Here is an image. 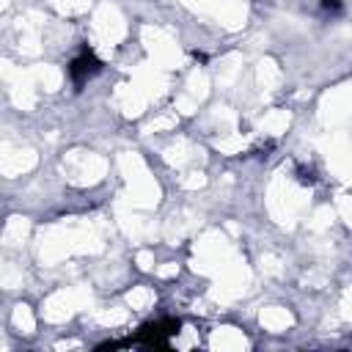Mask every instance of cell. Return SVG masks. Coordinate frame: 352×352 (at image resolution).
<instances>
[{
    "label": "cell",
    "mask_w": 352,
    "mask_h": 352,
    "mask_svg": "<svg viewBox=\"0 0 352 352\" xmlns=\"http://www.w3.org/2000/svg\"><path fill=\"white\" fill-rule=\"evenodd\" d=\"M182 322L173 319V316H165V319H157V322H146L135 338L124 341V344H140V346H151V349H165L168 346V338L173 333H179Z\"/></svg>",
    "instance_id": "1"
},
{
    "label": "cell",
    "mask_w": 352,
    "mask_h": 352,
    "mask_svg": "<svg viewBox=\"0 0 352 352\" xmlns=\"http://www.w3.org/2000/svg\"><path fill=\"white\" fill-rule=\"evenodd\" d=\"M319 6H322V11H327V14H341V11H344V3H341V0H319Z\"/></svg>",
    "instance_id": "3"
},
{
    "label": "cell",
    "mask_w": 352,
    "mask_h": 352,
    "mask_svg": "<svg viewBox=\"0 0 352 352\" xmlns=\"http://www.w3.org/2000/svg\"><path fill=\"white\" fill-rule=\"evenodd\" d=\"M66 72H69V80L74 82V88H82L88 80H94V77L102 72V60L94 55V50H91L88 44H82L80 52L69 60Z\"/></svg>",
    "instance_id": "2"
}]
</instances>
